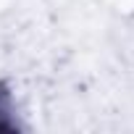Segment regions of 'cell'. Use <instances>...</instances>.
<instances>
[{
    "mask_svg": "<svg viewBox=\"0 0 134 134\" xmlns=\"http://www.w3.org/2000/svg\"><path fill=\"white\" fill-rule=\"evenodd\" d=\"M19 131H24V121L16 92L8 82H0V134H19Z\"/></svg>",
    "mask_w": 134,
    "mask_h": 134,
    "instance_id": "6da1fadb",
    "label": "cell"
}]
</instances>
